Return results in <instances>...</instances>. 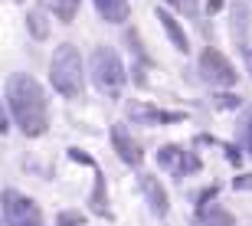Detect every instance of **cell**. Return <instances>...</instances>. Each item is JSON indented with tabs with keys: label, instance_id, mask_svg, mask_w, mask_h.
<instances>
[{
	"label": "cell",
	"instance_id": "1",
	"mask_svg": "<svg viewBox=\"0 0 252 226\" xmlns=\"http://www.w3.org/2000/svg\"><path fill=\"white\" fill-rule=\"evenodd\" d=\"M7 98H10V112L17 118V125L23 128V134L39 138L49 128V105H46V92L43 85L27 72L10 75L7 82Z\"/></svg>",
	"mask_w": 252,
	"mask_h": 226
},
{
	"label": "cell",
	"instance_id": "2",
	"mask_svg": "<svg viewBox=\"0 0 252 226\" xmlns=\"http://www.w3.org/2000/svg\"><path fill=\"white\" fill-rule=\"evenodd\" d=\"M49 79L56 85V92L65 98H79L85 89V72H82V56L72 43H63V46L53 53V63H49Z\"/></svg>",
	"mask_w": 252,
	"mask_h": 226
},
{
	"label": "cell",
	"instance_id": "3",
	"mask_svg": "<svg viewBox=\"0 0 252 226\" xmlns=\"http://www.w3.org/2000/svg\"><path fill=\"white\" fill-rule=\"evenodd\" d=\"M92 79L105 95H118L125 85V66L122 56L112 46H98L92 53Z\"/></svg>",
	"mask_w": 252,
	"mask_h": 226
},
{
	"label": "cell",
	"instance_id": "4",
	"mask_svg": "<svg viewBox=\"0 0 252 226\" xmlns=\"http://www.w3.org/2000/svg\"><path fill=\"white\" fill-rule=\"evenodd\" d=\"M3 220L7 226H43V217H39V207L27 194H20V190H3Z\"/></svg>",
	"mask_w": 252,
	"mask_h": 226
},
{
	"label": "cell",
	"instance_id": "5",
	"mask_svg": "<svg viewBox=\"0 0 252 226\" xmlns=\"http://www.w3.org/2000/svg\"><path fill=\"white\" fill-rule=\"evenodd\" d=\"M200 72H203L206 82H213V85H236V79H239V72L233 69V63L213 46L203 49V56H200Z\"/></svg>",
	"mask_w": 252,
	"mask_h": 226
},
{
	"label": "cell",
	"instance_id": "6",
	"mask_svg": "<svg viewBox=\"0 0 252 226\" xmlns=\"http://www.w3.org/2000/svg\"><path fill=\"white\" fill-rule=\"evenodd\" d=\"M112 141H115V151H118V158H122L125 164H141V148L128 138V131H125L122 125L112 128Z\"/></svg>",
	"mask_w": 252,
	"mask_h": 226
},
{
	"label": "cell",
	"instance_id": "7",
	"mask_svg": "<svg viewBox=\"0 0 252 226\" xmlns=\"http://www.w3.org/2000/svg\"><path fill=\"white\" fill-rule=\"evenodd\" d=\"M141 187H144V194H148V200H151V210H154L158 217H164V213H167V194H164V187H160L151 174L141 177Z\"/></svg>",
	"mask_w": 252,
	"mask_h": 226
},
{
	"label": "cell",
	"instance_id": "8",
	"mask_svg": "<svg viewBox=\"0 0 252 226\" xmlns=\"http://www.w3.org/2000/svg\"><path fill=\"white\" fill-rule=\"evenodd\" d=\"M158 20H160V27L167 30V36L174 39V46H177L180 53H187V49H190V39H187V33L180 30V23H177V20L170 17L167 10H158Z\"/></svg>",
	"mask_w": 252,
	"mask_h": 226
},
{
	"label": "cell",
	"instance_id": "9",
	"mask_svg": "<svg viewBox=\"0 0 252 226\" xmlns=\"http://www.w3.org/2000/svg\"><path fill=\"white\" fill-rule=\"evenodd\" d=\"M95 7L108 23H125L128 20V0H95Z\"/></svg>",
	"mask_w": 252,
	"mask_h": 226
},
{
	"label": "cell",
	"instance_id": "10",
	"mask_svg": "<svg viewBox=\"0 0 252 226\" xmlns=\"http://www.w3.org/2000/svg\"><path fill=\"white\" fill-rule=\"evenodd\" d=\"M27 23H30V33H33L36 39H46L49 36V13H46V7H43V3H36V7L30 10Z\"/></svg>",
	"mask_w": 252,
	"mask_h": 226
},
{
	"label": "cell",
	"instance_id": "11",
	"mask_svg": "<svg viewBox=\"0 0 252 226\" xmlns=\"http://www.w3.org/2000/svg\"><path fill=\"white\" fill-rule=\"evenodd\" d=\"M53 3H56V13H59V20H63V23H72L75 10H79V0H53Z\"/></svg>",
	"mask_w": 252,
	"mask_h": 226
},
{
	"label": "cell",
	"instance_id": "12",
	"mask_svg": "<svg viewBox=\"0 0 252 226\" xmlns=\"http://www.w3.org/2000/svg\"><path fill=\"white\" fill-rule=\"evenodd\" d=\"M92 210H95V213H108V207H105V180H102V174H98V180H95V194H92Z\"/></svg>",
	"mask_w": 252,
	"mask_h": 226
},
{
	"label": "cell",
	"instance_id": "13",
	"mask_svg": "<svg viewBox=\"0 0 252 226\" xmlns=\"http://www.w3.org/2000/svg\"><path fill=\"white\" fill-rule=\"evenodd\" d=\"M206 226H233V213H226V210H210V213H206Z\"/></svg>",
	"mask_w": 252,
	"mask_h": 226
},
{
	"label": "cell",
	"instance_id": "14",
	"mask_svg": "<svg viewBox=\"0 0 252 226\" xmlns=\"http://www.w3.org/2000/svg\"><path fill=\"white\" fill-rule=\"evenodd\" d=\"M243 141H246V148H249V154H252V108L243 118Z\"/></svg>",
	"mask_w": 252,
	"mask_h": 226
},
{
	"label": "cell",
	"instance_id": "15",
	"mask_svg": "<svg viewBox=\"0 0 252 226\" xmlns=\"http://www.w3.org/2000/svg\"><path fill=\"white\" fill-rule=\"evenodd\" d=\"M174 7L184 10L187 17H196V10H200V0H174Z\"/></svg>",
	"mask_w": 252,
	"mask_h": 226
},
{
	"label": "cell",
	"instance_id": "16",
	"mask_svg": "<svg viewBox=\"0 0 252 226\" xmlns=\"http://www.w3.org/2000/svg\"><path fill=\"white\" fill-rule=\"evenodd\" d=\"M75 223H82L79 213H63V217H59V226H75Z\"/></svg>",
	"mask_w": 252,
	"mask_h": 226
},
{
	"label": "cell",
	"instance_id": "17",
	"mask_svg": "<svg viewBox=\"0 0 252 226\" xmlns=\"http://www.w3.org/2000/svg\"><path fill=\"white\" fill-rule=\"evenodd\" d=\"M220 105H226V108H229V105H236V95H220Z\"/></svg>",
	"mask_w": 252,
	"mask_h": 226
},
{
	"label": "cell",
	"instance_id": "18",
	"mask_svg": "<svg viewBox=\"0 0 252 226\" xmlns=\"http://www.w3.org/2000/svg\"><path fill=\"white\" fill-rule=\"evenodd\" d=\"M236 187H243V190H249V187H252V180H249V177H239V180H236Z\"/></svg>",
	"mask_w": 252,
	"mask_h": 226
},
{
	"label": "cell",
	"instance_id": "19",
	"mask_svg": "<svg viewBox=\"0 0 252 226\" xmlns=\"http://www.w3.org/2000/svg\"><path fill=\"white\" fill-rule=\"evenodd\" d=\"M206 7H210V13H216V10L223 7V0H210V3H206Z\"/></svg>",
	"mask_w": 252,
	"mask_h": 226
},
{
	"label": "cell",
	"instance_id": "20",
	"mask_svg": "<svg viewBox=\"0 0 252 226\" xmlns=\"http://www.w3.org/2000/svg\"><path fill=\"white\" fill-rule=\"evenodd\" d=\"M0 131H7V115H3V105H0Z\"/></svg>",
	"mask_w": 252,
	"mask_h": 226
},
{
	"label": "cell",
	"instance_id": "21",
	"mask_svg": "<svg viewBox=\"0 0 252 226\" xmlns=\"http://www.w3.org/2000/svg\"><path fill=\"white\" fill-rule=\"evenodd\" d=\"M246 66H249V72H252V49H246Z\"/></svg>",
	"mask_w": 252,
	"mask_h": 226
}]
</instances>
